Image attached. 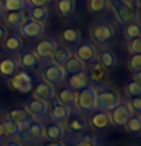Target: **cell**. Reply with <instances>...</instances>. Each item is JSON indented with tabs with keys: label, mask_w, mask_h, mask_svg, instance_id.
<instances>
[{
	"label": "cell",
	"mask_w": 141,
	"mask_h": 146,
	"mask_svg": "<svg viewBox=\"0 0 141 146\" xmlns=\"http://www.w3.org/2000/svg\"><path fill=\"white\" fill-rule=\"evenodd\" d=\"M109 5H111L117 20L120 23H123V25L134 23V21L138 20V15H136L135 9L132 8L130 3H126V2H123V0H109Z\"/></svg>",
	"instance_id": "1"
},
{
	"label": "cell",
	"mask_w": 141,
	"mask_h": 146,
	"mask_svg": "<svg viewBox=\"0 0 141 146\" xmlns=\"http://www.w3.org/2000/svg\"><path fill=\"white\" fill-rule=\"evenodd\" d=\"M74 8H76L74 0H59V2L56 3L58 14L61 17H70V15H73Z\"/></svg>",
	"instance_id": "28"
},
{
	"label": "cell",
	"mask_w": 141,
	"mask_h": 146,
	"mask_svg": "<svg viewBox=\"0 0 141 146\" xmlns=\"http://www.w3.org/2000/svg\"><path fill=\"white\" fill-rule=\"evenodd\" d=\"M0 146H2V145H0Z\"/></svg>",
	"instance_id": "50"
},
{
	"label": "cell",
	"mask_w": 141,
	"mask_h": 146,
	"mask_svg": "<svg viewBox=\"0 0 141 146\" xmlns=\"http://www.w3.org/2000/svg\"><path fill=\"white\" fill-rule=\"evenodd\" d=\"M126 129L129 131V132H132V134H138V132L141 131V117L140 116H132L129 120L126 122Z\"/></svg>",
	"instance_id": "34"
},
{
	"label": "cell",
	"mask_w": 141,
	"mask_h": 146,
	"mask_svg": "<svg viewBox=\"0 0 141 146\" xmlns=\"http://www.w3.org/2000/svg\"><path fill=\"white\" fill-rule=\"evenodd\" d=\"M73 56L71 50L70 49H65V47H56V50L53 52V55L50 58H52V62L56 64V66H64L68 59Z\"/></svg>",
	"instance_id": "22"
},
{
	"label": "cell",
	"mask_w": 141,
	"mask_h": 146,
	"mask_svg": "<svg viewBox=\"0 0 141 146\" xmlns=\"http://www.w3.org/2000/svg\"><path fill=\"white\" fill-rule=\"evenodd\" d=\"M90 78H91L93 81H96V82H100V81H103L105 78H106V70H105V67H103L99 61L93 64V68H91Z\"/></svg>",
	"instance_id": "31"
},
{
	"label": "cell",
	"mask_w": 141,
	"mask_h": 146,
	"mask_svg": "<svg viewBox=\"0 0 141 146\" xmlns=\"http://www.w3.org/2000/svg\"><path fill=\"white\" fill-rule=\"evenodd\" d=\"M49 8L47 6H30L29 9V15L30 20L40 21V23H45L49 20Z\"/></svg>",
	"instance_id": "26"
},
{
	"label": "cell",
	"mask_w": 141,
	"mask_h": 146,
	"mask_svg": "<svg viewBox=\"0 0 141 146\" xmlns=\"http://www.w3.org/2000/svg\"><path fill=\"white\" fill-rule=\"evenodd\" d=\"M141 34V29L138 26V23L134 21V23H127L126 27H125V36L127 40H134V38H138Z\"/></svg>",
	"instance_id": "33"
},
{
	"label": "cell",
	"mask_w": 141,
	"mask_h": 146,
	"mask_svg": "<svg viewBox=\"0 0 141 146\" xmlns=\"http://www.w3.org/2000/svg\"><path fill=\"white\" fill-rule=\"evenodd\" d=\"M44 146H65V145H64L61 140H56V141H50V143L44 145Z\"/></svg>",
	"instance_id": "44"
},
{
	"label": "cell",
	"mask_w": 141,
	"mask_h": 146,
	"mask_svg": "<svg viewBox=\"0 0 141 146\" xmlns=\"http://www.w3.org/2000/svg\"><path fill=\"white\" fill-rule=\"evenodd\" d=\"M8 120L17 123L20 126V132H23L27 126H30L35 122V119L29 116V113L26 110H12V111L8 113Z\"/></svg>",
	"instance_id": "9"
},
{
	"label": "cell",
	"mask_w": 141,
	"mask_h": 146,
	"mask_svg": "<svg viewBox=\"0 0 141 146\" xmlns=\"http://www.w3.org/2000/svg\"><path fill=\"white\" fill-rule=\"evenodd\" d=\"M20 70V66H18L15 58H5L0 61V75L5 78H11L15 73Z\"/></svg>",
	"instance_id": "18"
},
{
	"label": "cell",
	"mask_w": 141,
	"mask_h": 146,
	"mask_svg": "<svg viewBox=\"0 0 141 146\" xmlns=\"http://www.w3.org/2000/svg\"><path fill=\"white\" fill-rule=\"evenodd\" d=\"M123 2H126V3H132L134 0H123Z\"/></svg>",
	"instance_id": "48"
},
{
	"label": "cell",
	"mask_w": 141,
	"mask_h": 146,
	"mask_svg": "<svg viewBox=\"0 0 141 146\" xmlns=\"http://www.w3.org/2000/svg\"><path fill=\"white\" fill-rule=\"evenodd\" d=\"M9 84L14 90L20 91V93H29L32 90V78L26 72H17L14 76H11Z\"/></svg>",
	"instance_id": "8"
},
{
	"label": "cell",
	"mask_w": 141,
	"mask_h": 146,
	"mask_svg": "<svg viewBox=\"0 0 141 146\" xmlns=\"http://www.w3.org/2000/svg\"><path fill=\"white\" fill-rule=\"evenodd\" d=\"M76 58H79L84 64L86 62H94L97 59V49L91 43H84L80 44L76 50Z\"/></svg>",
	"instance_id": "14"
},
{
	"label": "cell",
	"mask_w": 141,
	"mask_h": 146,
	"mask_svg": "<svg viewBox=\"0 0 141 146\" xmlns=\"http://www.w3.org/2000/svg\"><path fill=\"white\" fill-rule=\"evenodd\" d=\"M5 146H23V145L20 143V141H15V140H11V141H8V143H6V145H5Z\"/></svg>",
	"instance_id": "45"
},
{
	"label": "cell",
	"mask_w": 141,
	"mask_h": 146,
	"mask_svg": "<svg viewBox=\"0 0 141 146\" xmlns=\"http://www.w3.org/2000/svg\"><path fill=\"white\" fill-rule=\"evenodd\" d=\"M74 96H76V93L73 91V88H70V87H62V88L58 90V102L70 108L74 104Z\"/></svg>",
	"instance_id": "19"
},
{
	"label": "cell",
	"mask_w": 141,
	"mask_h": 146,
	"mask_svg": "<svg viewBox=\"0 0 141 146\" xmlns=\"http://www.w3.org/2000/svg\"><path fill=\"white\" fill-rule=\"evenodd\" d=\"M109 6V0H88V9L90 12H103Z\"/></svg>",
	"instance_id": "32"
},
{
	"label": "cell",
	"mask_w": 141,
	"mask_h": 146,
	"mask_svg": "<svg viewBox=\"0 0 141 146\" xmlns=\"http://www.w3.org/2000/svg\"><path fill=\"white\" fill-rule=\"evenodd\" d=\"M90 34L97 44H106L114 36V27L111 25H106V23H103V25H96V26L91 27Z\"/></svg>",
	"instance_id": "7"
},
{
	"label": "cell",
	"mask_w": 141,
	"mask_h": 146,
	"mask_svg": "<svg viewBox=\"0 0 141 146\" xmlns=\"http://www.w3.org/2000/svg\"><path fill=\"white\" fill-rule=\"evenodd\" d=\"M6 11H23L26 8V0H5Z\"/></svg>",
	"instance_id": "35"
},
{
	"label": "cell",
	"mask_w": 141,
	"mask_h": 146,
	"mask_svg": "<svg viewBox=\"0 0 141 146\" xmlns=\"http://www.w3.org/2000/svg\"><path fill=\"white\" fill-rule=\"evenodd\" d=\"M56 43H55L53 40H43L40 41L38 44H36L35 47V55L41 59H47L53 55V52L56 50Z\"/></svg>",
	"instance_id": "17"
},
{
	"label": "cell",
	"mask_w": 141,
	"mask_h": 146,
	"mask_svg": "<svg viewBox=\"0 0 141 146\" xmlns=\"http://www.w3.org/2000/svg\"><path fill=\"white\" fill-rule=\"evenodd\" d=\"M96 96H97V90L93 87H85V88L79 90L74 96V104L77 110L80 111H91L96 108Z\"/></svg>",
	"instance_id": "3"
},
{
	"label": "cell",
	"mask_w": 141,
	"mask_h": 146,
	"mask_svg": "<svg viewBox=\"0 0 141 146\" xmlns=\"http://www.w3.org/2000/svg\"><path fill=\"white\" fill-rule=\"evenodd\" d=\"M3 47H5V50H8V52H17V50H20L23 47L21 36L20 35L6 36V40H5V43H3Z\"/></svg>",
	"instance_id": "30"
},
{
	"label": "cell",
	"mask_w": 141,
	"mask_h": 146,
	"mask_svg": "<svg viewBox=\"0 0 141 146\" xmlns=\"http://www.w3.org/2000/svg\"><path fill=\"white\" fill-rule=\"evenodd\" d=\"M62 67H64V70H65V73H68V75L84 73V70H85V64L82 62L79 58H76V56H71Z\"/></svg>",
	"instance_id": "23"
},
{
	"label": "cell",
	"mask_w": 141,
	"mask_h": 146,
	"mask_svg": "<svg viewBox=\"0 0 141 146\" xmlns=\"http://www.w3.org/2000/svg\"><path fill=\"white\" fill-rule=\"evenodd\" d=\"M127 50L132 55H141V40L140 36L134 40H129V46H127Z\"/></svg>",
	"instance_id": "38"
},
{
	"label": "cell",
	"mask_w": 141,
	"mask_h": 146,
	"mask_svg": "<svg viewBox=\"0 0 141 146\" xmlns=\"http://www.w3.org/2000/svg\"><path fill=\"white\" fill-rule=\"evenodd\" d=\"M20 34L27 36V38H40L44 34V23L35 21V20L24 21L23 26L20 27Z\"/></svg>",
	"instance_id": "13"
},
{
	"label": "cell",
	"mask_w": 141,
	"mask_h": 146,
	"mask_svg": "<svg viewBox=\"0 0 141 146\" xmlns=\"http://www.w3.org/2000/svg\"><path fill=\"white\" fill-rule=\"evenodd\" d=\"M26 111L29 113V116H32L34 119L44 117L45 114L49 113V104L45 102V100L34 98L26 104Z\"/></svg>",
	"instance_id": "12"
},
{
	"label": "cell",
	"mask_w": 141,
	"mask_h": 146,
	"mask_svg": "<svg viewBox=\"0 0 141 146\" xmlns=\"http://www.w3.org/2000/svg\"><path fill=\"white\" fill-rule=\"evenodd\" d=\"M52 0H29L30 6H47Z\"/></svg>",
	"instance_id": "42"
},
{
	"label": "cell",
	"mask_w": 141,
	"mask_h": 146,
	"mask_svg": "<svg viewBox=\"0 0 141 146\" xmlns=\"http://www.w3.org/2000/svg\"><path fill=\"white\" fill-rule=\"evenodd\" d=\"M108 116L111 123H114L115 126H125L126 122L134 116V113H132L129 104H120L115 108H112L111 114H108Z\"/></svg>",
	"instance_id": "5"
},
{
	"label": "cell",
	"mask_w": 141,
	"mask_h": 146,
	"mask_svg": "<svg viewBox=\"0 0 141 146\" xmlns=\"http://www.w3.org/2000/svg\"><path fill=\"white\" fill-rule=\"evenodd\" d=\"M0 11H2V0H0Z\"/></svg>",
	"instance_id": "49"
},
{
	"label": "cell",
	"mask_w": 141,
	"mask_h": 146,
	"mask_svg": "<svg viewBox=\"0 0 141 146\" xmlns=\"http://www.w3.org/2000/svg\"><path fill=\"white\" fill-rule=\"evenodd\" d=\"M24 21L26 18L23 11H6V14H5V25H6V27L20 31V27L23 26Z\"/></svg>",
	"instance_id": "16"
},
{
	"label": "cell",
	"mask_w": 141,
	"mask_h": 146,
	"mask_svg": "<svg viewBox=\"0 0 141 146\" xmlns=\"http://www.w3.org/2000/svg\"><path fill=\"white\" fill-rule=\"evenodd\" d=\"M74 146H96V139H94V135L86 134V135L82 137L80 141H77Z\"/></svg>",
	"instance_id": "41"
},
{
	"label": "cell",
	"mask_w": 141,
	"mask_h": 146,
	"mask_svg": "<svg viewBox=\"0 0 141 146\" xmlns=\"http://www.w3.org/2000/svg\"><path fill=\"white\" fill-rule=\"evenodd\" d=\"M20 140L24 143H36L44 137V126L41 122H34L30 126H27L23 132H20Z\"/></svg>",
	"instance_id": "6"
},
{
	"label": "cell",
	"mask_w": 141,
	"mask_h": 146,
	"mask_svg": "<svg viewBox=\"0 0 141 146\" xmlns=\"http://www.w3.org/2000/svg\"><path fill=\"white\" fill-rule=\"evenodd\" d=\"M129 107L132 110V113L136 114V116H140L141 114V99L138 98V96H136V98H132L129 100Z\"/></svg>",
	"instance_id": "40"
},
{
	"label": "cell",
	"mask_w": 141,
	"mask_h": 146,
	"mask_svg": "<svg viewBox=\"0 0 141 146\" xmlns=\"http://www.w3.org/2000/svg\"><path fill=\"white\" fill-rule=\"evenodd\" d=\"M38 56L34 53V52H23L20 55V58H18V66H21V67H24V68H35V67H38Z\"/></svg>",
	"instance_id": "21"
},
{
	"label": "cell",
	"mask_w": 141,
	"mask_h": 146,
	"mask_svg": "<svg viewBox=\"0 0 141 146\" xmlns=\"http://www.w3.org/2000/svg\"><path fill=\"white\" fill-rule=\"evenodd\" d=\"M99 56V62L102 64V66L105 68H114L117 66V58L115 55H114L112 50H103L100 55H97Z\"/></svg>",
	"instance_id": "29"
},
{
	"label": "cell",
	"mask_w": 141,
	"mask_h": 146,
	"mask_svg": "<svg viewBox=\"0 0 141 146\" xmlns=\"http://www.w3.org/2000/svg\"><path fill=\"white\" fill-rule=\"evenodd\" d=\"M3 123H5V131H6V135L15 137V135L20 134V126H18L17 123L8 120V119H6V122H3Z\"/></svg>",
	"instance_id": "37"
},
{
	"label": "cell",
	"mask_w": 141,
	"mask_h": 146,
	"mask_svg": "<svg viewBox=\"0 0 141 146\" xmlns=\"http://www.w3.org/2000/svg\"><path fill=\"white\" fill-rule=\"evenodd\" d=\"M129 68L134 73L141 70V55H132V58L129 61Z\"/></svg>",
	"instance_id": "39"
},
{
	"label": "cell",
	"mask_w": 141,
	"mask_h": 146,
	"mask_svg": "<svg viewBox=\"0 0 141 146\" xmlns=\"http://www.w3.org/2000/svg\"><path fill=\"white\" fill-rule=\"evenodd\" d=\"M126 94L130 96V98H136V96L141 94V84L140 82L132 81L126 85Z\"/></svg>",
	"instance_id": "36"
},
{
	"label": "cell",
	"mask_w": 141,
	"mask_h": 146,
	"mask_svg": "<svg viewBox=\"0 0 141 146\" xmlns=\"http://www.w3.org/2000/svg\"><path fill=\"white\" fill-rule=\"evenodd\" d=\"M68 87L73 90H82L88 87V76L85 73H74L68 78Z\"/></svg>",
	"instance_id": "24"
},
{
	"label": "cell",
	"mask_w": 141,
	"mask_h": 146,
	"mask_svg": "<svg viewBox=\"0 0 141 146\" xmlns=\"http://www.w3.org/2000/svg\"><path fill=\"white\" fill-rule=\"evenodd\" d=\"M90 122H91V126L96 128V129H105V128H108L109 123H111L108 113H105V111H97V113H94Z\"/></svg>",
	"instance_id": "20"
},
{
	"label": "cell",
	"mask_w": 141,
	"mask_h": 146,
	"mask_svg": "<svg viewBox=\"0 0 141 146\" xmlns=\"http://www.w3.org/2000/svg\"><path fill=\"white\" fill-rule=\"evenodd\" d=\"M61 38H62V41H65L67 44L73 46V44H77L80 41L82 34H80L79 29H76V27H67V29L62 31Z\"/></svg>",
	"instance_id": "25"
},
{
	"label": "cell",
	"mask_w": 141,
	"mask_h": 146,
	"mask_svg": "<svg viewBox=\"0 0 141 146\" xmlns=\"http://www.w3.org/2000/svg\"><path fill=\"white\" fill-rule=\"evenodd\" d=\"M121 104V98L117 91L114 90H102L97 91V96H96V108L99 111H111L112 108H115L117 105Z\"/></svg>",
	"instance_id": "2"
},
{
	"label": "cell",
	"mask_w": 141,
	"mask_h": 146,
	"mask_svg": "<svg viewBox=\"0 0 141 146\" xmlns=\"http://www.w3.org/2000/svg\"><path fill=\"white\" fill-rule=\"evenodd\" d=\"M49 111H50V117H52L53 122L61 123V122H65L67 120V117H68V114L71 113V110L68 108V107H65V105L59 104L58 99L53 98L52 100H50Z\"/></svg>",
	"instance_id": "10"
},
{
	"label": "cell",
	"mask_w": 141,
	"mask_h": 146,
	"mask_svg": "<svg viewBox=\"0 0 141 146\" xmlns=\"http://www.w3.org/2000/svg\"><path fill=\"white\" fill-rule=\"evenodd\" d=\"M6 135V131H5V123L0 122V137H5Z\"/></svg>",
	"instance_id": "46"
},
{
	"label": "cell",
	"mask_w": 141,
	"mask_h": 146,
	"mask_svg": "<svg viewBox=\"0 0 141 146\" xmlns=\"http://www.w3.org/2000/svg\"><path fill=\"white\" fill-rule=\"evenodd\" d=\"M134 79H135V82H140V84H141V75H140V72H135Z\"/></svg>",
	"instance_id": "47"
},
{
	"label": "cell",
	"mask_w": 141,
	"mask_h": 146,
	"mask_svg": "<svg viewBox=\"0 0 141 146\" xmlns=\"http://www.w3.org/2000/svg\"><path fill=\"white\" fill-rule=\"evenodd\" d=\"M65 122H67L68 129H70V131H74V132L82 131V129H85V128H86L85 120L79 116V114H71V113H70Z\"/></svg>",
	"instance_id": "27"
},
{
	"label": "cell",
	"mask_w": 141,
	"mask_h": 146,
	"mask_svg": "<svg viewBox=\"0 0 141 146\" xmlns=\"http://www.w3.org/2000/svg\"><path fill=\"white\" fill-rule=\"evenodd\" d=\"M41 76L45 82H49L50 85H58L65 79V70H64L62 66H56V64H47L43 72H41Z\"/></svg>",
	"instance_id": "4"
},
{
	"label": "cell",
	"mask_w": 141,
	"mask_h": 146,
	"mask_svg": "<svg viewBox=\"0 0 141 146\" xmlns=\"http://www.w3.org/2000/svg\"><path fill=\"white\" fill-rule=\"evenodd\" d=\"M6 36H8V27L3 26V25H0V41H3Z\"/></svg>",
	"instance_id": "43"
},
{
	"label": "cell",
	"mask_w": 141,
	"mask_h": 146,
	"mask_svg": "<svg viewBox=\"0 0 141 146\" xmlns=\"http://www.w3.org/2000/svg\"><path fill=\"white\" fill-rule=\"evenodd\" d=\"M43 126H44V137L50 141L62 140L65 137V129H64L61 123L50 120V122H44Z\"/></svg>",
	"instance_id": "11"
},
{
	"label": "cell",
	"mask_w": 141,
	"mask_h": 146,
	"mask_svg": "<svg viewBox=\"0 0 141 146\" xmlns=\"http://www.w3.org/2000/svg\"><path fill=\"white\" fill-rule=\"evenodd\" d=\"M55 96H56V90H55V87L53 85H50L49 82H40V84H36L35 85V88H34V98L36 99H41V100H52Z\"/></svg>",
	"instance_id": "15"
}]
</instances>
